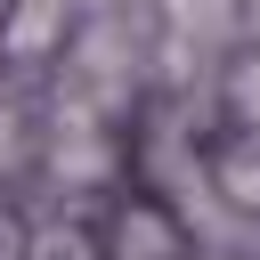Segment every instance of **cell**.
<instances>
[{
	"label": "cell",
	"mask_w": 260,
	"mask_h": 260,
	"mask_svg": "<svg viewBox=\"0 0 260 260\" xmlns=\"http://www.w3.org/2000/svg\"><path fill=\"white\" fill-rule=\"evenodd\" d=\"M114 260H179V228H171L162 211L130 203V211H122V228H114Z\"/></svg>",
	"instance_id": "4"
},
{
	"label": "cell",
	"mask_w": 260,
	"mask_h": 260,
	"mask_svg": "<svg viewBox=\"0 0 260 260\" xmlns=\"http://www.w3.org/2000/svg\"><path fill=\"white\" fill-rule=\"evenodd\" d=\"M211 187L236 203V211H260V138H244V146H228L219 162H211Z\"/></svg>",
	"instance_id": "5"
},
{
	"label": "cell",
	"mask_w": 260,
	"mask_h": 260,
	"mask_svg": "<svg viewBox=\"0 0 260 260\" xmlns=\"http://www.w3.org/2000/svg\"><path fill=\"white\" fill-rule=\"evenodd\" d=\"M228 32H244V0H162V65H171V81H187L179 65L219 49Z\"/></svg>",
	"instance_id": "2"
},
{
	"label": "cell",
	"mask_w": 260,
	"mask_h": 260,
	"mask_svg": "<svg viewBox=\"0 0 260 260\" xmlns=\"http://www.w3.org/2000/svg\"><path fill=\"white\" fill-rule=\"evenodd\" d=\"M65 24H73V0H16V8L0 16V49H8L16 65H32V57H49V49L65 41Z\"/></svg>",
	"instance_id": "3"
},
{
	"label": "cell",
	"mask_w": 260,
	"mask_h": 260,
	"mask_svg": "<svg viewBox=\"0 0 260 260\" xmlns=\"http://www.w3.org/2000/svg\"><path fill=\"white\" fill-rule=\"evenodd\" d=\"M24 260H98V252H89L81 228H41V236L24 244Z\"/></svg>",
	"instance_id": "7"
},
{
	"label": "cell",
	"mask_w": 260,
	"mask_h": 260,
	"mask_svg": "<svg viewBox=\"0 0 260 260\" xmlns=\"http://www.w3.org/2000/svg\"><path fill=\"white\" fill-rule=\"evenodd\" d=\"M16 162H24V114L0 106V171H16Z\"/></svg>",
	"instance_id": "8"
},
{
	"label": "cell",
	"mask_w": 260,
	"mask_h": 260,
	"mask_svg": "<svg viewBox=\"0 0 260 260\" xmlns=\"http://www.w3.org/2000/svg\"><path fill=\"white\" fill-rule=\"evenodd\" d=\"M211 260H236V252H211Z\"/></svg>",
	"instance_id": "9"
},
{
	"label": "cell",
	"mask_w": 260,
	"mask_h": 260,
	"mask_svg": "<svg viewBox=\"0 0 260 260\" xmlns=\"http://www.w3.org/2000/svg\"><path fill=\"white\" fill-rule=\"evenodd\" d=\"M228 106H236V122H244V130L260 138V49H252V57H244V65L228 73Z\"/></svg>",
	"instance_id": "6"
},
{
	"label": "cell",
	"mask_w": 260,
	"mask_h": 260,
	"mask_svg": "<svg viewBox=\"0 0 260 260\" xmlns=\"http://www.w3.org/2000/svg\"><path fill=\"white\" fill-rule=\"evenodd\" d=\"M49 171H57V179H73V187H89V179H106V171H114L106 114H98L89 98H73V89H57V122H49Z\"/></svg>",
	"instance_id": "1"
}]
</instances>
